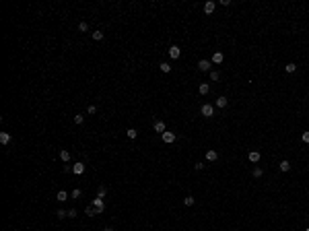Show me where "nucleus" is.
Wrapping results in <instances>:
<instances>
[{
    "instance_id": "32",
    "label": "nucleus",
    "mask_w": 309,
    "mask_h": 231,
    "mask_svg": "<svg viewBox=\"0 0 309 231\" xmlns=\"http://www.w3.org/2000/svg\"><path fill=\"white\" fill-rule=\"evenodd\" d=\"M87 112H89V114H95V112H97V105H89Z\"/></svg>"
},
{
    "instance_id": "16",
    "label": "nucleus",
    "mask_w": 309,
    "mask_h": 231,
    "mask_svg": "<svg viewBox=\"0 0 309 231\" xmlns=\"http://www.w3.org/2000/svg\"><path fill=\"white\" fill-rule=\"evenodd\" d=\"M85 215H87V217H95V215H97V210L93 208V204H91V207H87V208H85Z\"/></svg>"
},
{
    "instance_id": "1",
    "label": "nucleus",
    "mask_w": 309,
    "mask_h": 231,
    "mask_svg": "<svg viewBox=\"0 0 309 231\" xmlns=\"http://www.w3.org/2000/svg\"><path fill=\"white\" fill-rule=\"evenodd\" d=\"M200 114L204 116V118H212V116H214V107H212L210 103H204L202 107H200Z\"/></svg>"
},
{
    "instance_id": "24",
    "label": "nucleus",
    "mask_w": 309,
    "mask_h": 231,
    "mask_svg": "<svg viewBox=\"0 0 309 231\" xmlns=\"http://www.w3.org/2000/svg\"><path fill=\"white\" fill-rule=\"evenodd\" d=\"M136 136H138V130H134V128H128V138H132V140H134Z\"/></svg>"
},
{
    "instance_id": "33",
    "label": "nucleus",
    "mask_w": 309,
    "mask_h": 231,
    "mask_svg": "<svg viewBox=\"0 0 309 231\" xmlns=\"http://www.w3.org/2000/svg\"><path fill=\"white\" fill-rule=\"evenodd\" d=\"M303 142H309V132H303V136H301Z\"/></svg>"
},
{
    "instance_id": "29",
    "label": "nucleus",
    "mask_w": 309,
    "mask_h": 231,
    "mask_svg": "<svg viewBox=\"0 0 309 231\" xmlns=\"http://www.w3.org/2000/svg\"><path fill=\"white\" fill-rule=\"evenodd\" d=\"M285 70H286V72H295V70H297V66L291 62V64H286V66H285Z\"/></svg>"
},
{
    "instance_id": "2",
    "label": "nucleus",
    "mask_w": 309,
    "mask_h": 231,
    "mask_svg": "<svg viewBox=\"0 0 309 231\" xmlns=\"http://www.w3.org/2000/svg\"><path fill=\"white\" fill-rule=\"evenodd\" d=\"M93 208L97 210V215L103 213V210H105V202H103V198H95V200H93Z\"/></svg>"
},
{
    "instance_id": "34",
    "label": "nucleus",
    "mask_w": 309,
    "mask_h": 231,
    "mask_svg": "<svg viewBox=\"0 0 309 231\" xmlns=\"http://www.w3.org/2000/svg\"><path fill=\"white\" fill-rule=\"evenodd\" d=\"M194 167H196V169H198V171H202V169H204V167H206V165H204V163H196V165H194Z\"/></svg>"
},
{
    "instance_id": "30",
    "label": "nucleus",
    "mask_w": 309,
    "mask_h": 231,
    "mask_svg": "<svg viewBox=\"0 0 309 231\" xmlns=\"http://www.w3.org/2000/svg\"><path fill=\"white\" fill-rule=\"evenodd\" d=\"M80 194H82V192L76 188V190H72V194H70V196H72V198H80Z\"/></svg>"
},
{
    "instance_id": "25",
    "label": "nucleus",
    "mask_w": 309,
    "mask_h": 231,
    "mask_svg": "<svg viewBox=\"0 0 309 231\" xmlns=\"http://www.w3.org/2000/svg\"><path fill=\"white\" fill-rule=\"evenodd\" d=\"M183 204L185 207H194V196H185L183 198Z\"/></svg>"
},
{
    "instance_id": "35",
    "label": "nucleus",
    "mask_w": 309,
    "mask_h": 231,
    "mask_svg": "<svg viewBox=\"0 0 309 231\" xmlns=\"http://www.w3.org/2000/svg\"><path fill=\"white\" fill-rule=\"evenodd\" d=\"M103 231H114V229H111V227H107V229H103Z\"/></svg>"
},
{
    "instance_id": "31",
    "label": "nucleus",
    "mask_w": 309,
    "mask_h": 231,
    "mask_svg": "<svg viewBox=\"0 0 309 231\" xmlns=\"http://www.w3.org/2000/svg\"><path fill=\"white\" fill-rule=\"evenodd\" d=\"M76 215H79V213H76V208H70V210H68V217H70V219H74Z\"/></svg>"
},
{
    "instance_id": "17",
    "label": "nucleus",
    "mask_w": 309,
    "mask_h": 231,
    "mask_svg": "<svg viewBox=\"0 0 309 231\" xmlns=\"http://www.w3.org/2000/svg\"><path fill=\"white\" fill-rule=\"evenodd\" d=\"M107 196V188L105 186H99V192H97V198H105Z\"/></svg>"
},
{
    "instance_id": "28",
    "label": "nucleus",
    "mask_w": 309,
    "mask_h": 231,
    "mask_svg": "<svg viewBox=\"0 0 309 231\" xmlns=\"http://www.w3.org/2000/svg\"><path fill=\"white\" fill-rule=\"evenodd\" d=\"M87 29H89V25L85 23V21H80V23H79V31H82V33H85Z\"/></svg>"
},
{
    "instance_id": "11",
    "label": "nucleus",
    "mask_w": 309,
    "mask_h": 231,
    "mask_svg": "<svg viewBox=\"0 0 309 231\" xmlns=\"http://www.w3.org/2000/svg\"><path fill=\"white\" fill-rule=\"evenodd\" d=\"M0 142H2V145H8V142H11V134H8V132H0Z\"/></svg>"
},
{
    "instance_id": "5",
    "label": "nucleus",
    "mask_w": 309,
    "mask_h": 231,
    "mask_svg": "<svg viewBox=\"0 0 309 231\" xmlns=\"http://www.w3.org/2000/svg\"><path fill=\"white\" fill-rule=\"evenodd\" d=\"M198 68L202 72H210V60H200L198 62Z\"/></svg>"
},
{
    "instance_id": "10",
    "label": "nucleus",
    "mask_w": 309,
    "mask_h": 231,
    "mask_svg": "<svg viewBox=\"0 0 309 231\" xmlns=\"http://www.w3.org/2000/svg\"><path fill=\"white\" fill-rule=\"evenodd\" d=\"M60 159H62V163H68L70 161V153L66 149H62L60 151Z\"/></svg>"
},
{
    "instance_id": "19",
    "label": "nucleus",
    "mask_w": 309,
    "mask_h": 231,
    "mask_svg": "<svg viewBox=\"0 0 309 231\" xmlns=\"http://www.w3.org/2000/svg\"><path fill=\"white\" fill-rule=\"evenodd\" d=\"M161 72H171V64H167V62H161Z\"/></svg>"
},
{
    "instance_id": "27",
    "label": "nucleus",
    "mask_w": 309,
    "mask_h": 231,
    "mask_svg": "<svg viewBox=\"0 0 309 231\" xmlns=\"http://www.w3.org/2000/svg\"><path fill=\"white\" fill-rule=\"evenodd\" d=\"M72 120H74V124H82V122H85V116L76 114V116H74V118H72Z\"/></svg>"
},
{
    "instance_id": "15",
    "label": "nucleus",
    "mask_w": 309,
    "mask_h": 231,
    "mask_svg": "<svg viewBox=\"0 0 309 231\" xmlns=\"http://www.w3.org/2000/svg\"><path fill=\"white\" fill-rule=\"evenodd\" d=\"M212 62H214V64H220V62H223V54H220V52H214V54H212Z\"/></svg>"
},
{
    "instance_id": "36",
    "label": "nucleus",
    "mask_w": 309,
    "mask_h": 231,
    "mask_svg": "<svg viewBox=\"0 0 309 231\" xmlns=\"http://www.w3.org/2000/svg\"><path fill=\"white\" fill-rule=\"evenodd\" d=\"M305 231H309V227H307V229H305Z\"/></svg>"
},
{
    "instance_id": "20",
    "label": "nucleus",
    "mask_w": 309,
    "mask_h": 231,
    "mask_svg": "<svg viewBox=\"0 0 309 231\" xmlns=\"http://www.w3.org/2000/svg\"><path fill=\"white\" fill-rule=\"evenodd\" d=\"M217 107H227V97H218V99H217Z\"/></svg>"
},
{
    "instance_id": "3",
    "label": "nucleus",
    "mask_w": 309,
    "mask_h": 231,
    "mask_svg": "<svg viewBox=\"0 0 309 231\" xmlns=\"http://www.w3.org/2000/svg\"><path fill=\"white\" fill-rule=\"evenodd\" d=\"M179 56H182V50H179L177 46H171V47H169V58H173V60H177Z\"/></svg>"
},
{
    "instance_id": "23",
    "label": "nucleus",
    "mask_w": 309,
    "mask_h": 231,
    "mask_svg": "<svg viewBox=\"0 0 309 231\" xmlns=\"http://www.w3.org/2000/svg\"><path fill=\"white\" fill-rule=\"evenodd\" d=\"M280 169H282V171H288V169H291V161H286V159L280 161Z\"/></svg>"
},
{
    "instance_id": "9",
    "label": "nucleus",
    "mask_w": 309,
    "mask_h": 231,
    "mask_svg": "<svg viewBox=\"0 0 309 231\" xmlns=\"http://www.w3.org/2000/svg\"><path fill=\"white\" fill-rule=\"evenodd\" d=\"M214 8H217V4H214L212 0H210V2H206V4H204V12H206V15H212V12H214Z\"/></svg>"
},
{
    "instance_id": "26",
    "label": "nucleus",
    "mask_w": 309,
    "mask_h": 231,
    "mask_svg": "<svg viewBox=\"0 0 309 231\" xmlns=\"http://www.w3.org/2000/svg\"><path fill=\"white\" fill-rule=\"evenodd\" d=\"M220 79V72L218 70H210V81H218Z\"/></svg>"
},
{
    "instance_id": "8",
    "label": "nucleus",
    "mask_w": 309,
    "mask_h": 231,
    "mask_svg": "<svg viewBox=\"0 0 309 231\" xmlns=\"http://www.w3.org/2000/svg\"><path fill=\"white\" fill-rule=\"evenodd\" d=\"M153 128H155V132H159V134H163V132H165V122H163V120H157Z\"/></svg>"
},
{
    "instance_id": "13",
    "label": "nucleus",
    "mask_w": 309,
    "mask_h": 231,
    "mask_svg": "<svg viewBox=\"0 0 309 231\" xmlns=\"http://www.w3.org/2000/svg\"><path fill=\"white\" fill-rule=\"evenodd\" d=\"M249 161H252V163L260 161V153H258V151H252V153H249Z\"/></svg>"
},
{
    "instance_id": "6",
    "label": "nucleus",
    "mask_w": 309,
    "mask_h": 231,
    "mask_svg": "<svg viewBox=\"0 0 309 231\" xmlns=\"http://www.w3.org/2000/svg\"><path fill=\"white\" fill-rule=\"evenodd\" d=\"M161 138H163V142L171 145L173 140H175V134H173V132H163V134H161Z\"/></svg>"
},
{
    "instance_id": "22",
    "label": "nucleus",
    "mask_w": 309,
    "mask_h": 231,
    "mask_svg": "<svg viewBox=\"0 0 309 231\" xmlns=\"http://www.w3.org/2000/svg\"><path fill=\"white\" fill-rule=\"evenodd\" d=\"M253 177H262V175H264V169H262V167H253Z\"/></svg>"
},
{
    "instance_id": "4",
    "label": "nucleus",
    "mask_w": 309,
    "mask_h": 231,
    "mask_svg": "<svg viewBox=\"0 0 309 231\" xmlns=\"http://www.w3.org/2000/svg\"><path fill=\"white\" fill-rule=\"evenodd\" d=\"M217 159H218V153H217V151H212V149L206 151V161H208V163H214Z\"/></svg>"
},
{
    "instance_id": "14",
    "label": "nucleus",
    "mask_w": 309,
    "mask_h": 231,
    "mask_svg": "<svg viewBox=\"0 0 309 231\" xmlns=\"http://www.w3.org/2000/svg\"><path fill=\"white\" fill-rule=\"evenodd\" d=\"M198 91H200V95H206V93L210 91V85H208V83H202V85H200V89H198Z\"/></svg>"
},
{
    "instance_id": "21",
    "label": "nucleus",
    "mask_w": 309,
    "mask_h": 231,
    "mask_svg": "<svg viewBox=\"0 0 309 231\" xmlns=\"http://www.w3.org/2000/svg\"><path fill=\"white\" fill-rule=\"evenodd\" d=\"M56 215H58V219H66V217H68V210L60 208V210H56Z\"/></svg>"
},
{
    "instance_id": "18",
    "label": "nucleus",
    "mask_w": 309,
    "mask_h": 231,
    "mask_svg": "<svg viewBox=\"0 0 309 231\" xmlns=\"http://www.w3.org/2000/svg\"><path fill=\"white\" fill-rule=\"evenodd\" d=\"M91 37L95 39V41H101V39H103V31H93Z\"/></svg>"
},
{
    "instance_id": "12",
    "label": "nucleus",
    "mask_w": 309,
    "mask_h": 231,
    "mask_svg": "<svg viewBox=\"0 0 309 231\" xmlns=\"http://www.w3.org/2000/svg\"><path fill=\"white\" fill-rule=\"evenodd\" d=\"M56 200H60V202H64V200H68V192H64V190H60L56 194Z\"/></svg>"
},
{
    "instance_id": "7",
    "label": "nucleus",
    "mask_w": 309,
    "mask_h": 231,
    "mask_svg": "<svg viewBox=\"0 0 309 231\" xmlns=\"http://www.w3.org/2000/svg\"><path fill=\"white\" fill-rule=\"evenodd\" d=\"M72 173H76V175H80V173H85V163H74L72 165Z\"/></svg>"
}]
</instances>
